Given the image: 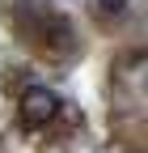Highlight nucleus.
I'll use <instances>...</instances> for the list:
<instances>
[{
  "mask_svg": "<svg viewBox=\"0 0 148 153\" xmlns=\"http://www.w3.org/2000/svg\"><path fill=\"white\" fill-rule=\"evenodd\" d=\"M59 94L47 89V85H30L21 89V102H17V115H21V123L26 128H47L55 123V115H59Z\"/></svg>",
  "mask_w": 148,
  "mask_h": 153,
  "instance_id": "f257e3e1",
  "label": "nucleus"
},
{
  "mask_svg": "<svg viewBox=\"0 0 148 153\" xmlns=\"http://www.w3.org/2000/svg\"><path fill=\"white\" fill-rule=\"evenodd\" d=\"M93 13H106V17H123V13H127V4H123V0H97V4H93Z\"/></svg>",
  "mask_w": 148,
  "mask_h": 153,
  "instance_id": "f03ea898",
  "label": "nucleus"
}]
</instances>
